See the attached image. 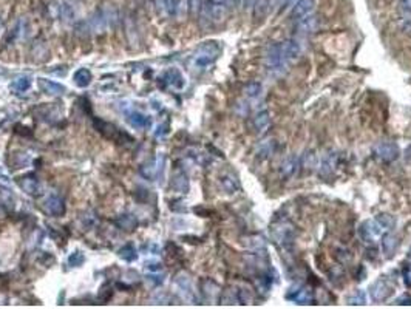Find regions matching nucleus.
Segmentation results:
<instances>
[{
	"instance_id": "f257e3e1",
	"label": "nucleus",
	"mask_w": 411,
	"mask_h": 309,
	"mask_svg": "<svg viewBox=\"0 0 411 309\" xmlns=\"http://www.w3.org/2000/svg\"><path fill=\"white\" fill-rule=\"evenodd\" d=\"M220 55H221V45L218 42H214V40L204 42L195 49L193 56L190 58V68L195 71L208 70L211 65L215 64Z\"/></svg>"
},
{
	"instance_id": "f03ea898",
	"label": "nucleus",
	"mask_w": 411,
	"mask_h": 309,
	"mask_svg": "<svg viewBox=\"0 0 411 309\" xmlns=\"http://www.w3.org/2000/svg\"><path fill=\"white\" fill-rule=\"evenodd\" d=\"M118 11L113 8H104L97 13H94L87 22H82L84 30L88 33H104L112 30L118 23Z\"/></svg>"
},
{
	"instance_id": "7ed1b4c3",
	"label": "nucleus",
	"mask_w": 411,
	"mask_h": 309,
	"mask_svg": "<svg viewBox=\"0 0 411 309\" xmlns=\"http://www.w3.org/2000/svg\"><path fill=\"white\" fill-rule=\"evenodd\" d=\"M394 224H396L394 217L383 214V215L376 217L371 221H365L361 226V229H358V235H361V238H364L365 241H370L373 238H377V237L383 235L390 229H393Z\"/></svg>"
},
{
	"instance_id": "20e7f679",
	"label": "nucleus",
	"mask_w": 411,
	"mask_h": 309,
	"mask_svg": "<svg viewBox=\"0 0 411 309\" xmlns=\"http://www.w3.org/2000/svg\"><path fill=\"white\" fill-rule=\"evenodd\" d=\"M265 64H266V68L272 74H275V76L281 74L286 70L288 62L285 61V56H283V51H281V45L280 43L269 45V48L266 49Z\"/></svg>"
},
{
	"instance_id": "39448f33",
	"label": "nucleus",
	"mask_w": 411,
	"mask_h": 309,
	"mask_svg": "<svg viewBox=\"0 0 411 309\" xmlns=\"http://www.w3.org/2000/svg\"><path fill=\"white\" fill-rule=\"evenodd\" d=\"M272 238L274 241L283 247V249H291L294 246V240H295V229L292 224L289 223H278L274 229H272Z\"/></svg>"
},
{
	"instance_id": "423d86ee",
	"label": "nucleus",
	"mask_w": 411,
	"mask_h": 309,
	"mask_svg": "<svg viewBox=\"0 0 411 309\" xmlns=\"http://www.w3.org/2000/svg\"><path fill=\"white\" fill-rule=\"evenodd\" d=\"M201 10H202V17L208 19L212 23H221L227 14L226 4H217V2H212V0H208Z\"/></svg>"
},
{
	"instance_id": "0eeeda50",
	"label": "nucleus",
	"mask_w": 411,
	"mask_h": 309,
	"mask_svg": "<svg viewBox=\"0 0 411 309\" xmlns=\"http://www.w3.org/2000/svg\"><path fill=\"white\" fill-rule=\"evenodd\" d=\"M164 164H166V157L164 154H160V157L150 160L144 167H141V175L150 181L158 179L160 176H163Z\"/></svg>"
},
{
	"instance_id": "6e6552de",
	"label": "nucleus",
	"mask_w": 411,
	"mask_h": 309,
	"mask_svg": "<svg viewBox=\"0 0 411 309\" xmlns=\"http://www.w3.org/2000/svg\"><path fill=\"white\" fill-rule=\"evenodd\" d=\"M160 84L161 87H170V88H175V90H183L184 85H186V79L184 76L181 74L179 70L176 68H169L166 70L161 76H160Z\"/></svg>"
},
{
	"instance_id": "1a4fd4ad",
	"label": "nucleus",
	"mask_w": 411,
	"mask_h": 309,
	"mask_svg": "<svg viewBox=\"0 0 411 309\" xmlns=\"http://www.w3.org/2000/svg\"><path fill=\"white\" fill-rule=\"evenodd\" d=\"M374 153H376V157L379 160H382L383 163H393L399 157V147H397V144H394L391 141H383L374 147Z\"/></svg>"
},
{
	"instance_id": "9d476101",
	"label": "nucleus",
	"mask_w": 411,
	"mask_h": 309,
	"mask_svg": "<svg viewBox=\"0 0 411 309\" xmlns=\"http://www.w3.org/2000/svg\"><path fill=\"white\" fill-rule=\"evenodd\" d=\"M286 298L297 303V304H311L313 303V291L307 288V286H292L288 294H286Z\"/></svg>"
},
{
	"instance_id": "9b49d317",
	"label": "nucleus",
	"mask_w": 411,
	"mask_h": 309,
	"mask_svg": "<svg viewBox=\"0 0 411 309\" xmlns=\"http://www.w3.org/2000/svg\"><path fill=\"white\" fill-rule=\"evenodd\" d=\"M94 125H96V128L104 135L106 138H109V139H113V141H118V142H124V138L125 139H130L132 141V138L129 136V135H125V133H122L118 127H115L113 124H109V122H106V121H100V119H96L94 121Z\"/></svg>"
},
{
	"instance_id": "f8f14e48",
	"label": "nucleus",
	"mask_w": 411,
	"mask_h": 309,
	"mask_svg": "<svg viewBox=\"0 0 411 309\" xmlns=\"http://www.w3.org/2000/svg\"><path fill=\"white\" fill-rule=\"evenodd\" d=\"M158 7L166 16L179 17L186 13L187 2L186 0H158Z\"/></svg>"
},
{
	"instance_id": "ddd939ff",
	"label": "nucleus",
	"mask_w": 411,
	"mask_h": 309,
	"mask_svg": "<svg viewBox=\"0 0 411 309\" xmlns=\"http://www.w3.org/2000/svg\"><path fill=\"white\" fill-rule=\"evenodd\" d=\"M43 209L46 214L53 215V217H62L65 214L64 199L56 193H49L43 201Z\"/></svg>"
},
{
	"instance_id": "4468645a",
	"label": "nucleus",
	"mask_w": 411,
	"mask_h": 309,
	"mask_svg": "<svg viewBox=\"0 0 411 309\" xmlns=\"http://www.w3.org/2000/svg\"><path fill=\"white\" fill-rule=\"evenodd\" d=\"M17 183H19L20 189H22L27 195H30V196H37V195L42 193V184H40V181L37 179V176L33 175V173H28V175L19 178Z\"/></svg>"
},
{
	"instance_id": "2eb2a0df",
	"label": "nucleus",
	"mask_w": 411,
	"mask_h": 309,
	"mask_svg": "<svg viewBox=\"0 0 411 309\" xmlns=\"http://www.w3.org/2000/svg\"><path fill=\"white\" fill-rule=\"evenodd\" d=\"M125 119L130 127L138 128V130H145L151 125V121L147 115L138 112V110H129L125 112Z\"/></svg>"
},
{
	"instance_id": "dca6fc26",
	"label": "nucleus",
	"mask_w": 411,
	"mask_h": 309,
	"mask_svg": "<svg viewBox=\"0 0 411 309\" xmlns=\"http://www.w3.org/2000/svg\"><path fill=\"white\" fill-rule=\"evenodd\" d=\"M175 286L176 289L179 291V294L183 295V298L189 300V301H195L196 298V294H195V289H193V285L190 281V278L184 274H179L176 278H175Z\"/></svg>"
},
{
	"instance_id": "f3484780",
	"label": "nucleus",
	"mask_w": 411,
	"mask_h": 309,
	"mask_svg": "<svg viewBox=\"0 0 411 309\" xmlns=\"http://www.w3.org/2000/svg\"><path fill=\"white\" fill-rule=\"evenodd\" d=\"M30 34V23L27 19H20L19 22H16V25L13 27V30L8 33L7 36V42L8 43H14L17 40H23L27 39Z\"/></svg>"
},
{
	"instance_id": "a211bd4d",
	"label": "nucleus",
	"mask_w": 411,
	"mask_h": 309,
	"mask_svg": "<svg viewBox=\"0 0 411 309\" xmlns=\"http://www.w3.org/2000/svg\"><path fill=\"white\" fill-rule=\"evenodd\" d=\"M393 294V286L387 280H379L371 286V298L374 301H383Z\"/></svg>"
},
{
	"instance_id": "6ab92c4d",
	"label": "nucleus",
	"mask_w": 411,
	"mask_h": 309,
	"mask_svg": "<svg viewBox=\"0 0 411 309\" xmlns=\"http://www.w3.org/2000/svg\"><path fill=\"white\" fill-rule=\"evenodd\" d=\"M37 85H39L40 91L48 94V96H61V94L65 93V87L62 84L55 82V81H48L45 78H39Z\"/></svg>"
},
{
	"instance_id": "aec40b11",
	"label": "nucleus",
	"mask_w": 411,
	"mask_h": 309,
	"mask_svg": "<svg viewBox=\"0 0 411 309\" xmlns=\"http://www.w3.org/2000/svg\"><path fill=\"white\" fill-rule=\"evenodd\" d=\"M281 45V51H283V56H285V61L289 64V62H294L298 59L300 53H301V46L297 40H286Z\"/></svg>"
},
{
	"instance_id": "412c9836",
	"label": "nucleus",
	"mask_w": 411,
	"mask_h": 309,
	"mask_svg": "<svg viewBox=\"0 0 411 309\" xmlns=\"http://www.w3.org/2000/svg\"><path fill=\"white\" fill-rule=\"evenodd\" d=\"M314 5H316V0H297L292 10V19L300 20L304 16L311 14L314 10Z\"/></svg>"
},
{
	"instance_id": "4be33fe9",
	"label": "nucleus",
	"mask_w": 411,
	"mask_h": 309,
	"mask_svg": "<svg viewBox=\"0 0 411 309\" xmlns=\"http://www.w3.org/2000/svg\"><path fill=\"white\" fill-rule=\"evenodd\" d=\"M300 167V158L297 157V154H291V157H288L281 166H280V172L283 175V178H291Z\"/></svg>"
},
{
	"instance_id": "5701e85b",
	"label": "nucleus",
	"mask_w": 411,
	"mask_h": 309,
	"mask_svg": "<svg viewBox=\"0 0 411 309\" xmlns=\"http://www.w3.org/2000/svg\"><path fill=\"white\" fill-rule=\"evenodd\" d=\"M298 25H297V31L301 33V34H306V33H313L317 30L319 27V17L316 16H311V14H307L304 16L303 19L297 20Z\"/></svg>"
},
{
	"instance_id": "b1692460",
	"label": "nucleus",
	"mask_w": 411,
	"mask_h": 309,
	"mask_svg": "<svg viewBox=\"0 0 411 309\" xmlns=\"http://www.w3.org/2000/svg\"><path fill=\"white\" fill-rule=\"evenodd\" d=\"M271 115L269 112L263 110V112H259L253 118V127L259 133H266L269 128H271Z\"/></svg>"
},
{
	"instance_id": "393cba45",
	"label": "nucleus",
	"mask_w": 411,
	"mask_h": 309,
	"mask_svg": "<svg viewBox=\"0 0 411 309\" xmlns=\"http://www.w3.org/2000/svg\"><path fill=\"white\" fill-rule=\"evenodd\" d=\"M399 246V238L394 235V234H385L383 235V240H382V250L385 253L387 259L394 255L396 249Z\"/></svg>"
},
{
	"instance_id": "a878e982",
	"label": "nucleus",
	"mask_w": 411,
	"mask_h": 309,
	"mask_svg": "<svg viewBox=\"0 0 411 309\" xmlns=\"http://www.w3.org/2000/svg\"><path fill=\"white\" fill-rule=\"evenodd\" d=\"M336 166H337V154L336 153H331V154H328V157H325L322 164H320V170H319L320 176H329L334 172Z\"/></svg>"
},
{
	"instance_id": "bb28decb",
	"label": "nucleus",
	"mask_w": 411,
	"mask_h": 309,
	"mask_svg": "<svg viewBox=\"0 0 411 309\" xmlns=\"http://www.w3.org/2000/svg\"><path fill=\"white\" fill-rule=\"evenodd\" d=\"M170 186H172V189H173L175 192L187 193V190H189V179H187V176H186L183 172H178V173L173 175Z\"/></svg>"
},
{
	"instance_id": "cd10ccee",
	"label": "nucleus",
	"mask_w": 411,
	"mask_h": 309,
	"mask_svg": "<svg viewBox=\"0 0 411 309\" xmlns=\"http://www.w3.org/2000/svg\"><path fill=\"white\" fill-rule=\"evenodd\" d=\"M73 79H74V84H76L79 88H85V87H88V85L91 84L93 76H91V71H90V70H87V68H79V70L74 73Z\"/></svg>"
},
{
	"instance_id": "c85d7f7f",
	"label": "nucleus",
	"mask_w": 411,
	"mask_h": 309,
	"mask_svg": "<svg viewBox=\"0 0 411 309\" xmlns=\"http://www.w3.org/2000/svg\"><path fill=\"white\" fill-rule=\"evenodd\" d=\"M31 84H33V81H31L30 76H20V78H17L16 81H13V84H11L10 88H11L16 94H20V93H27V91L31 88Z\"/></svg>"
},
{
	"instance_id": "c756f323",
	"label": "nucleus",
	"mask_w": 411,
	"mask_h": 309,
	"mask_svg": "<svg viewBox=\"0 0 411 309\" xmlns=\"http://www.w3.org/2000/svg\"><path fill=\"white\" fill-rule=\"evenodd\" d=\"M269 0H255L253 4V17L255 19H265L269 13Z\"/></svg>"
},
{
	"instance_id": "7c9ffc66",
	"label": "nucleus",
	"mask_w": 411,
	"mask_h": 309,
	"mask_svg": "<svg viewBox=\"0 0 411 309\" xmlns=\"http://www.w3.org/2000/svg\"><path fill=\"white\" fill-rule=\"evenodd\" d=\"M118 255L121 256L122 260L132 263V262H135V260L138 259V250H136V247H135L133 244L129 243V244H125V246H122V247L119 249Z\"/></svg>"
},
{
	"instance_id": "2f4dec72",
	"label": "nucleus",
	"mask_w": 411,
	"mask_h": 309,
	"mask_svg": "<svg viewBox=\"0 0 411 309\" xmlns=\"http://www.w3.org/2000/svg\"><path fill=\"white\" fill-rule=\"evenodd\" d=\"M220 184H221V189H223L226 193H234V192H237V189H238V181H237V178L232 176V175H224V176L220 179Z\"/></svg>"
},
{
	"instance_id": "473e14b6",
	"label": "nucleus",
	"mask_w": 411,
	"mask_h": 309,
	"mask_svg": "<svg viewBox=\"0 0 411 309\" xmlns=\"http://www.w3.org/2000/svg\"><path fill=\"white\" fill-rule=\"evenodd\" d=\"M274 141H265L259 145V150H256V154H259L260 160H268L271 154L274 153Z\"/></svg>"
},
{
	"instance_id": "72a5a7b5",
	"label": "nucleus",
	"mask_w": 411,
	"mask_h": 309,
	"mask_svg": "<svg viewBox=\"0 0 411 309\" xmlns=\"http://www.w3.org/2000/svg\"><path fill=\"white\" fill-rule=\"evenodd\" d=\"M243 93H244L247 97H250V99L259 97L260 93H262V84H259V82H250V84H247V85L243 88Z\"/></svg>"
},
{
	"instance_id": "f704fd0d",
	"label": "nucleus",
	"mask_w": 411,
	"mask_h": 309,
	"mask_svg": "<svg viewBox=\"0 0 411 309\" xmlns=\"http://www.w3.org/2000/svg\"><path fill=\"white\" fill-rule=\"evenodd\" d=\"M300 166L304 167L306 170H311L313 167H316V157L313 151H306L304 154L300 157Z\"/></svg>"
},
{
	"instance_id": "c9c22d12",
	"label": "nucleus",
	"mask_w": 411,
	"mask_h": 309,
	"mask_svg": "<svg viewBox=\"0 0 411 309\" xmlns=\"http://www.w3.org/2000/svg\"><path fill=\"white\" fill-rule=\"evenodd\" d=\"M84 262H85V256H84V253L79 252V250L71 252L70 256H68V265H70L71 268H79V266L84 265Z\"/></svg>"
},
{
	"instance_id": "e433bc0d",
	"label": "nucleus",
	"mask_w": 411,
	"mask_h": 309,
	"mask_svg": "<svg viewBox=\"0 0 411 309\" xmlns=\"http://www.w3.org/2000/svg\"><path fill=\"white\" fill-rule=\"evenodd\" d=\"M0 204L4 205L7 209H13L14 208V196L11 192L5 190V192H0Z\"/></svg>"
},
{
	"instance_id": "4c0bfd02",
	"label": "nucleus",
	"mask_w": 411,
	"mask_h": 309,
	"mask_svg": "<svg viewBox=\"0 0 411 309\" xmlns=\"http://www.w3.org/2000/svg\"><path fill=\"white\" fill-rule=\"evenodd\" d=\"M348 303L349 304H367V294L358 289L348 298Z\"/></svg>"
},
{
	"instance_id": "58836bf2",
	"label": "nucleus",
	"mask_w": 411,
	"mask_h": 309,
	"mask_svg": "<svg viewBox=\"0 0 411 309\" xmlns=\"http://www.w3.org/2000/svg\"><path fill=\"white\" fill-rule=\"evenodd\" d=\"M119 224L124 227V229H127V230H132L135 226H136V221H135V218L132 217V215H124V217H121V220H119Z\"/></svg>"
},
{
	"instance_id": "ea45409f",
	"label": "nucleus",
	"mask_w": 411,
	"mask_h": 309,
	"mask_svg": "<svg viewBox=\"0 0 411 309\" xmlns=\"http://www.w3.org/2000/svg\"><path fill=\"white\" fill-rule=\"evenodd\" d=\"M252 250H262L265 247V240L262 237H250V243H247Z\"/></svg>"
},
{
	"instance_id": "a19ab883",
	"label": "nucleus",
	"mask_w": 411,
	"mask_h": 309,
	"mask_svg": "<svg viewBox=\"0 0 411 309\" xmlns=\"http://www.w3.org/2000/svg\"><path fill=\"white\" fill-rule=\"evenodd\" d=\"M399 10L405 16H411V0H399Z\"/></svg>"
},
{
	"instance_id": "79ce46f5",
	"label": "nucleus",
	"mask_w": 411,
	"mask_h": 309,
	"mask_svg": "<svg viewBox=\"0 0 411 309\" xmlns=\"http://www.w3.org/2000/svg\"><path fill=\"white\" fill-rule=\"evenodd\" d=\"M403 281H405V285L408 288H411V266L405 268V271H403Z\"/></svg>"
},
{
	"instance_id": "37998d69",
	"label": "nucleus",
	"mask_w": 411,
	"mask_h": 309,
	"mask_svg": "<svg viewBox=\"0 0 411 309\" xmlns=\"http://www.w3.org/2000/svg\"><path fill=\"white\" fill-rule=\"evenodd\" d=\"M169 125L166 124V125H161V127H158V132H157V136H164V135H167L169 133Z\"/></svg>"
},
{
	"instance_id": "c03bdc74",
	"label": "nucleus",
	"mask_w": 411,
	"mask_h": 309,
	"mask_svg": "<svg viewBox=\"0 0 411 309\" xmlns=\"http://www.w3.org/2000/svg\"><path fill=\"white\" fill-rule=\"evenodd\" d=\"M396 303L397 304H411V298L409 297H400V298L396 300Z\"/></svg>"
},
{
	"instance_id": "a18cd8bd",
	"label": "nucleus",
	"mask_w": 411,
	"mask_h": 309,
	"mask_svg": "<svg viewBox=\"0 0 411 309\" xmlns=\"http://www.w3.org/2000/svg\"><path fill=\"white\" fill-rule=\"evenodd\" d=\"M148 269L157 272V271H160V269H161V265H158V263H151V265H148Z\"/></svg>"
},
{
	"instance_id": "49530a36",
	"label": "nucleus",
	"mask_w": 411,
	"mask_h": 309,
	"mask_svg": "<svg viewBox=\"0 0 411 309\" xmlns=\"http://www.w3.org/2000/svg\"><path fill=\"white\" fill-rule=\"evenodd\" d=\"M405 158H406V161H411V147L406 148V151H405Z\"/></svg>"
},
{
	"instance_id": "de8ad7c7",
	"label": "nucleus",
	"mask_w": 411,
	"mask_h": 309,
	"mask_svg": "<svg viewBox=\"0 0 411 309\" xmlns=\"http://www.w3.org/2000/svg\"><path fill=\"white\" fill-rule=\"evenodd\" d=\"M292 2H294V0H283V4H281V7H283V8H286V7H289V5H292Z\"/></svg>"
},
{
	"instance_id": "09e8293b",
	"label": "nucleus",
	"mask_w": 411,
	"mask_h": 309,
	"mask_svg": "<svg viewBox=\"0 0 411 309\" xmlns=\"http://www.w3.org/2000/svg\"><path fill=\"white\" fill-rule=\"evenodd\" d=\"M4 74H7V71L4 70V67H0V76H4Z\"/></svg>"
},
{
	"instance_id": "8fccbe9b",
	"label": "nucleus",
	"mask_w": 411,
	"mask_h": 309,
	"mask_svg": "<svg viewBox=\"0 0 411 309\" xmlns=\"http://www.w3.org/2000/svg\"><path fill=\"white\" fill-rule=\"evenodd\" d=\"M2 27H4V20H2V17H0V30H2Z\"/></svg>"
},
{
	"instance_id": "3c124183",
	"label": "nucleus",
	"mask_w": 411,
	"mask_h": 309,
	"mask_svg": "<svg viewBox=\"0 0 411 309\" xmlns=\"http://www.w3.org/2000/svg\"><path fill=\"white\" fill-rule=\"evenodd\" d=\"M408 259L411 260V249H409V252H408Z\"/></svg>"
}]
</instances>
